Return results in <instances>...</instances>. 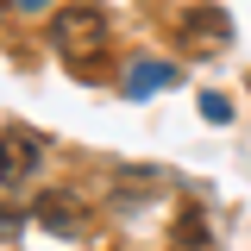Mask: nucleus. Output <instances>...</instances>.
<instances>
[{
  "instance_id": "nucleus-1",
  "label": "nucleus",
  "mask_w": 251,
  "mask_h": 251,
  "mask_svg": "<svg viewBox=\"0 0 251 251\" xmlns=\"http://www.w3.org/2000/svg\"><path fill=\"white\" fill-rule=\"evenodd\" d=\"M57 50L69 57V69H100L107 57V25H100V13H63L57 19Z\"/></svg>"
},
{
  "instance_id": "nucleus-2",
  "label": "nucleus",
  "mask_w": 251,
  "mask_h": 251,
  "mask_svg": "<svg viewBox=\"0 0 251 251\" xmlns=\"http://www.w3.org/2000/svg\"><path fill=\"white\" fill-rule=\"evenodd\" d=\"M176 44L195 50V57H207V50H220V44H232V19H226L220 6H195L182 25H176Z\"/></svg>"
},
{
  "instance_id": "nucleus-3",
  "label": "nucleus",
  "mask_w": 251,
  "mask_h": 251,
  "mask_svg": "<svg viewBox=\"0 0 251 251\" xmlns=\"http://www.w3.org/2000/svg\"><path fill=\"white\" fill-rule=\"evenodd\" d=\"M38 151H44V145H38L31 132H0V182L6 188L25 182L31 170H38Z\"/></svg>"
},
{
  "instance_id": "nucleus-4",
  "label": "nucleus",
  "mask_w": 251,
  "mask_h": 251,
  "mask_svg": "<svg viewBox=\"0 0 251 251\" xmlns=\"http://www.w3.org/2000/svg\"><path fill=\"white\" fill-rule=\"evenodd\" d=\"M170 82H176V69H170V63H157V57L126 63V100H151V94H163Z\"/></svg>"
},
{
  "instance_id": "nucleus-5",
  "label": "nucleus",
  "mask_w": 251,
  "mask_h": 251,
  "mask_svg": "<svg viewBox=\"0 0 251 251\" xmlns=\"http://www.w3.org/2000/svg\"><path fill=\"white\" fill-rule=\"evenodd\" d=\"M31 220H38L44 232H63V239L82 232V207H75L69 195H38V201H31Z\"/></svg>"
},
{
  "instance_id": "nucleus-6",
  "label": "nucleus",
  "mask_w": 251,
  "mask_h": 251,
  "mask_svg": "<svg viewBox=\"0 0 251 251\" xmlns=\"http://www.w3.org/2000/svg\"><path fill=\"white\" fill-rule=\"evenodd\" d=\"M201 120H214V126H226V120H232V100H226V94H220V88H207V94H201Z\"/></svg>"
},
{
  "instance_id": "nucleus-7",
  "label": "nucleus",
  "mask_w": 251,
  "mask_h": 251,
  "mask_svg": "<svg viewBox=\"0 0 251 251\" xmlns=\"http://www.w3.org/2000/svg\"><path fill=\"white\" fill-rule=\"evenodd\" d=\"M13 6H19V13H38V6H50V0H13Z\"/></svg>"
}]
</instances>
